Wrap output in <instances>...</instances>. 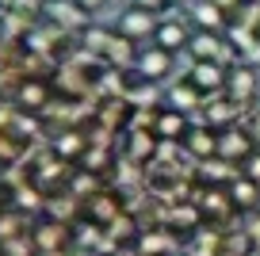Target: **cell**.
Returning a JSON list of instances; mask_svg holds the SVG:
<instances>
[{"label":"cell","mask_w":260,"mask_h":256,"mask_svg":"<svg viewBox=\"0 0 260 256\" xmlns=\"http://www.w3.org/2000/svg\"><path fill=\"white\" fill-rule=\"evenodd\" d=\"M256 88H260V69L252 61H234L226 73V96L237 104L252 107L256 104Z\"/></svg>","instance_id":"7a4b0ae2"},{"label":"cell","mask_w":260,"mask_h":256,"mask_svg":"<svg viewBox=\"0 0 260 256\" xmlns=\"http://www.w3.org/2000/svg\"><path fill=\"white\" fill-rule=\"evenodd\" d=\"M241 176H245V180H252V184H260V145L241 161Z\"/></svg>","instance_id":"7402d4cb"},{"label":"cell","mask_w":260,"mask_h":256,"mask_svg":"<svg viewBox=\"0 0 260 256\" xmlns=\"http://www.w3.org/2000/svg\"><path fill=\"white\" fill-rule=\"evenodd\" d=\"M165 107H176V111H184V115H195L199 107H203V92L184 77V80H176V84L165 92Z\"/></svg>","instance_id":"2e32d148"},{"label":"cell","mask_w":260,"mask_h":256,"mask_svg":"<svg viewBox=\"0 0 260 256\" xmlns=\"http://www.w3.org/2000/svg\"><path fill=\"white\" fill-rule=\"evenodd\" d=\"M157 142H161V138H157L153 130L126 126V130H122V153H119V157L126 161V165H153V161H157Z\"/></svg>","instance_id":"3957f363"},{"label":"cell","mask_w":260,"mask_h":256,"mask_svg":"<svg viewBox=\"0 0 260 256\" xmlns=\"http://www.w3.org/2000/svg\"><path fill=\"white\" fill-rule=\"evenodd\" d=\"M39 19H46V23L61 27V31H69V35H81L84 27H92V12L81 8L77 0H46Z\"/></svg>","instance_id":"6da1fadb"},{"label":"cell","mask_w":260,"mask_h":256,"mask_svg":"<svg viewBox=\"0 0 260 256\" xmlns=\"http://www.w3.org/2000/svg\"><path fill=\"white\" fill-rule=\"evenodd\" d=\"M130 4H138V8H149V12H157V16L172 12V0H130Z\"/></svg>","instance_id":"603a6c76"},{"label":"cell","mask_w":260,"mask_h":256,"mask_svg":"<svg viewBox=\"0 0 260 256\" xmlns=\"http://www.w3.org/2000/svg\"><path fill=\"white\" fill-rule=\"evenodd\" d=\"M138 39H130V35H122V31H115L111 35V42H107V50H104V61L111 65V69H134L138 65Z\"/></svg>","instance_id":"9a60e30c"},{"label":"cell","mask_w":260,"mask_h":256,"mask_svg":"<svg viewBox=\"0 0 260 256\" xmlns=\"http://www.w3.org/2000/svg\"><path fill=\"white\" fill-rule=\"evenodd\" d=\"M169 248H172V233L149 230V233H142V237H138L134 252H138V256H169Z\"/></svg>","instance_id":"44dd1931"},{"label":"cell","mask_w":260,"mask_h":256,"mask_svg":"<svg viewBox=\"0 0 260 256\" xmlns=\"http://www.w3.org/2000/svg\"><path fill=\"white\" fill-rule=\"evenodd\" d=\"M230 199H234V210L237 214H249V210L260 207V184H252V180H234V184H226Z\"/></svg>","instance_id":"ffe728a7"},{"label":"cell","mask_w":260,"mask_h":256,"mask_svg":"<svg viewBox=\"0 0 260 256\" xmlns=\"http://www.w3.org/2000/svg\"><path fill=\"white\" fill-rule=\"evenodd\" d=\"M184 145H187V153H191L195 161H211V157H218V130L199 119V122H191V130L184 134Z\"/></svg>","instance_id":"5bb4252c"},{"label":"cell","mask_w":260,"mask_h":256,"mask_svg":"<svg viewBox=\"0 0 260 256\" xmlns=\"http://www.w3.org/2000/svg\"><path fill=\"white\" fill-rule=\"evenodd\" d=\"M130 119H134V104L126 96H104L96 107V122L104 130H126Z\"/></svg>","instance_id":"7c38bea8"},{"label":"cell","mask_w":260,"mask_h":256,"mask_svg":"<svg viewBox=\"0 0 260 256\" xmlns=\"http://www.w3.org/2000/svg\"><path fill=\"white\" fill-rule=\"evenodd\" d=\"M54 153H57L61 161H73V165H77V161L88 153V134H84V126H77V130L65 126L61 134L54 138Z\"/></svg>","instance_id":"d6986e66"},{"label":"cell","mask_w":260,"mask_h":256,"mask_svg":"<svg viewBox=\"0 0 260 256\" xmlns=\"http://www.w3.org/2000/svg\"><path fill=\"white\" fill-rule=\"evenodd\" d=\"M35 245H39V252H57V248L69 245V226L61 222V218H46V222L35 230Z\"/></svg>","instance_id":"ac0fdd59"},{"label":"cell","mask_w":260,"mask_h":256,"mask_svg":"<svg viewBox=\"0 0 260 256\" xmlns=\"http://www.w3.org/2000/svg\"><path fill=\"white\" fill-rule=\"evenodd\" d=\"M245 111H249L245 104H237V100H230L226 92H218V96L203 100V107H199V119H203L207 126H214V130H226V126H234V122H241Z\"/></svg>","instance_id":"5b68a950"},{"label":"cell","mask_w":260,"mask_h":256,"mask_svg":"<svg viewBox=\"0 0 260 256\" xmlns=\"http://www.w3.org/2000/svg\"><path fill=\"white\" fill-rule=\"evenodd\" d=\"M245 126L252 130V138H256V145H260V107H256V111H252V119L245 122Z\"/></svg>","instance_id":"d4e9b609"},{"label":"cell","mask_w":260,"mask_h":256,"mask_svg":"<svg viewBox=\"0 0 260 256\" xmlns=\"http://www.w3.org/2000/svg\"><path fill=\"white\" fill-rule=\"evenodd\" d=\"M172 65H176V54H172V50H165V46H149V50H142L138 54V65H134V69L142 73V77L146 80H153V84H161L165 77H169L172 73Z\"/></svg>","instance_id":"8fae6325"},{"label":"cell","mask_w":260,"mask_h":256,"mask_svg":"<svg viewBox=\"0 0 260 256\" xmlns=\"http://www.w3.org/2000/svg\"><path fill=\"white\" fill-rule=\"evenodd\" d=\"M81 207L88 210V218H92V222H100L104 230H107L111 222H119V218H122V199H119V191H115L111 184H104L96 195H92V199H84Z\"/></svg>","instance_id":"9c48e42d"},{"label":"cell","mask_w":260,"mask_h":256,"mask_svg":"<svg viewBox=\"0 0 260 256\" xmlns=\"http://www.w3.org/2000/svg\"><path fill=\"white\" fill-rule=\"evenodd\" d=\"M211 4H218V8L226 12V16H234V12L241 8V4H245V0H211Z\"/></svg>","instance_id":"cb8c5ba5"},{"label":"cell","mask_w":260,"mask_h":256,"mask_svg":"<svg viewBox=\"0 0 260 256\" xmlns=\"http://www.w3.org/2000/svg\"><path fill=\"white\" fill-rule=\"evenodd\" d=\"M187 130H191L187 115L176 111V107H165V104H161V115H157V122H153V134L165 138V142H184Z\"/></svg>","instance_id":"e0dca14e"},{"label":"cell","mask_w":260,"mask_h":256,"mask_svg":"<svg viewBox=\"0 0 260 256\" xmlns=\"http://www.w3.org/2000/svg\"><path fill=\"white\" fill-rule=\"evenodd\" d=\"M191 35H195V27H191V19H187L184 12H165L161 23H157V31H153V42L176 54V50H187Z\"/></svg>","instance_id":"277c9868"},{"label":"cell","mask_w":260,"mask_h":256,"mask_svg":"<svg viewBox=\"0 0 260 256\" xmlns=\"http://www.w3.org/2000/svg\"><path fill=\"white\" fill-rule=\"evenodd\" d=\"M77 4H81V8H88V12H96V8H104L107 0H77Z\"/></svg>","instance_id":"484cf974"},{"label":"cell","mask_w":260,"mask_h":256,"mask_svg":"<svg viewBox=\"0 0 260 256\" xmlns=\"http://www.w3.org/2000/svg\"><path fill=\"white\" fill-rule=\"evenodd\" d=\"M226 73H230V65H222V61H191L187 80L203 92V100H211L218 92H226Z\"/></svg>","instance_id":"52a82bcc"},{"label":"cell","mask_w":260,"mask_h":256,"mask_svg":"<svg viewBox=\"0 0 260 256\" xmlns=\"http://www.w3.org/2000/svg\"><path fill=\"white\" fill-rule=\"evenodd\" d=\"M157 23H161V16H157V12L138 8V4H126V8H122V16H119V23H115V31H122V35H130V39L142 42V39H153Z\"/></svg>","instance_id":"30bf717a"},{"label":"cell","mask_w":260,"mask_h":256,"mask_svg":"<svg viewBox=\"0 0 260 256\" xmlns=\"http://www.w3.org/2000/svg\"><path fill=\"white\" fill-rule=\"evenodd\" d=\"M54 96H57V92H54V84H50V80L27 77L23 84H19V92H16V100H12V104H16L19 111H27V115H42Z\"/></svg>","instance_id":"ba28073f"},{"label":"cell","mask_w":260,"mask_h":256,"mask_svg":"<svg viewBox=\"0 0 260 256\" xmlns=\"http://www.w3.org/2000/svg\"><path fill=\"white\" fill-rule=\"evenodd\" d=\"M245 4H260V0H245Z\"/></svg>","instance_id":"4316f807"},{"label":"cell","mask_w":260,"mask_h":256,"mask_svg":"<svg viewBox=\"0 0 260 256\" xmlns=\"http://www.w3.org/2000/svg\"><path fill=\"white\" fill-rule=\"evenodd\" d=\"M252 149H256V138H252V130L245 122H234V126L218 130V161H237L241 165Z\"/></svg>","instance_id":"8992f818"},{"label":"cell","mask_w":260,"mask_h":256,"mask_svg":"<svg viewBox=\"0 0 260 256\" xmlns=\"http://www.w3.org/2000/svg\"><path fill=\"white\" fill-rule=\"evenodd\" d=\"M187 19H191L195 31H218V35H226V27H230V16L218 8V4H211V0H191V4H187Z\"/></svg>","instance_id":"4fadbf2b"}]
</instances>
